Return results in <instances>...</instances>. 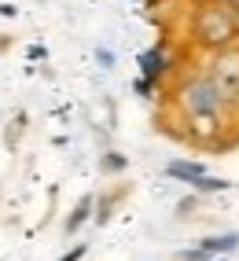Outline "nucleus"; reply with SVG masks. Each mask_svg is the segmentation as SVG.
Returning a JSON list of instances; mask_svg holds the SVG:
<instances>
[{"instance_id":"obj_9","label":"nucleus","mask_w":239,"mask_h":261,"mask_svg":"<svg viewBox=\"0 0 239 261\" xmlns=\"http://www.w3.org/2000/svg\"><path fill=\"white\" fill-rule=\"evenodd\" d=\"M129 162L122 159V154H118V151H107L103 154V159H99V169H103V173H122Z\"/></svg>"},{"instance_id":"obj_4","label":"nucleus","mask_w":239,"mask_h":261,"mask_svg":"<svg viewBox=\"0 0 239 261\" xmlns=\"http://www.w3.org/2000/svg\"><path fill=\"white\" fill-rule=\"evenodd\" d=\"M199 247L206 250L210 257H225V254L239 250V232H217V236H206V239H199Z\"/></svg>"},{"instance_id":"obj_1","label":"nucleus","mask_w":239,"mask_h":261,"mask_svg":"<svg viewBox=\"0 0 239 261\" xmlns=\"http://www.w3.org/2000/svg\"><path fill=\"white\" fill-rule=\"evenodd\" d=\"M173 96H177V107H180V114L188 121V136H192V140H214L221 133V121H225L228 103L217 92V85L206 77V70L184 77Z\"/></svg>"},{"instance_id":"obj_15","label":"nucleus","mask_w":239,"mask_h":261,"mask_svg":"<svg viewBox=\"0 0 239 261\" xmlns=\"http://www.w3.org/2000/svg\"><path fill=\"white\" fill-rule=\"evenodd\" d=\"M85 250H89V247H85V243H77V247H74L70 254H63L59 261H81V257H85Z\"/></svg>"},{"instance_id":"obj_14","label":"nucleus","mask_w":239,"mask_h":261,"mask_svg":"<svg viewBox=\"0 0 239 261\" xmlns=\"http://www.w3.org/2000/svg\"><path fill=\"white\" fill-rule=\"evenodd\" d=\"M132 89H136V92H140V96L147 99L151 92H155V81H147V77H136V81H132Z\"/></svg>"},{"instance_id":"obj_13","label":"nucleus","mask_w":239,"mask_h":261,"mask_svg":"<svg viewBox=\"0 0 239 261\" xmlns=\"http://www.w3.org/2000/svg\"><path fill=\"white\" fill-rule=\"evenodd\" d=\"M195 206H199V199H195V195L180 199V202H177V217H192V210H195Z\"/></svg>"},{"instance_id":"obj_12","label":"nucleus","mask_w":239,"mask_h":261,"mask_svg":"<svg viewBox=\"0 0 239 261\" xmlns=\"http://www.w3.org/2000/svg\"><path fill=\"white\" fill-rule=\"evenodd\" d=\"M96 63H99V66H103V70H111V66H114V51H111V48H103V44H99V48H96Z\"/></svg>"},{"instance_id":"obj_3","label":"nucleus","mask_w":239,"mask_h":261,"mask_svg":"<svg viewBox=\"0 0 239 261\" xmlns=\"http://www.w3.org/2000/svg\"><path fill=\"white\" fill-rule=\"evenodd\" d=\"M206 77L217 85V92L225 96L228 107H239V48H221L206 63Z\"/></svg>"},{"instance_id":"obj_7","label":"nucleus","mask_w":239,"mask_h":261,"mask_svg":"<svg viewBox=\"0 0 239 261\" xmlns=\"http://www.w3.org/2000/svg\"><path fill=\"white\" fill-rule=\"evenodd\" d=\"M92 210H96V199H92V195H81V202L74 206V214L66 217V236H74V232H77V228H81V224L89 221V217H96Z\"/></svg>"},{"instance_id":"obj_16","label":"nucleus","mask_w":239,"mask_h":261,"mask_svg":"<svg viewBox=\"0 0 239 261\" xmlns=\"http://www.w3.org/2000/svg\"><path fill=\"white\" fill-rule=\"evenodd\" d=\"M214 261H228V257H214Z\"/></svg>"},{"instance_id":"obj_6","label":"nucleus","mask_w":239,"mask_h":261,"mask_svg":"<svg viewBox=\"0 0 239 261\" xmlns=\"http://www.w3.org/2000/svg\"><path fill=\"white\" fill-rule=\"evenodd\" d=\"M166 70H169V59H166L162 48H151V51H144V56H140V77L158 81Z\"/></svg>"},{"instance_id":"obj_5","label":"nucleus","mask_w":239,"mask_h":261,"mask_svg":"<svg viewBox=\"0 0 239 261\" xmlns=\"http://www.w3.org/2000/svg\"><path fill=\"white\" fill-rule=\"evenodd\" d=\"M166 177L184 180V184H195V180L206 177V166H202V162H188V159H173L166 166Z\"/></svg>"},{"instance_id":"obj_11","label":"nucleus","mask_w":239,"mask_h":261,"mask_svg":"<svg viewBox=\"0 0 239 261\" xmlns=\"http://www.w3.org/2000/svg\"><path fill=\"white\" fill-rule=\"evenodd\" d=\"M177 261H214V257L202 250V247H192V250H180V254H177Z\"/></svg>"},{"instance_id":"obj_8","label":"nucleus","mask_w":239,"mask_h":261,"mask_svg":"<svg viewBox=\"0 0 239 261\" xmlns=\"http://www.w3.org/2000/svg\"><path fill=\"white\" fill-rule=\"evenodd\" d=\"M192 188H195V195H214V191H228L232 184H228L225 177H210V173H206V177H202V180H195Z\"/></svg>"},{"instance_id":"obj_10","label":"nucleus","mask_w":239,"mask_h":261,"mask_svg":"<svg viewBox=\"0 0 239 261\" xmlns=\"http://www.w3.org/2000/svg\"><path fill=\"white\" fill-rule=\"evenodd\" d=\"M22 121H26V114H15V125H8V133H4L8 147H15V144H19V136H22Z\"/></svg>"},{"instance_id":"obj_2","label":"nucleus","mask_w":239,"mask_h":261,"mask_svg":"<svg viewBox=\"0 0 239 261\" xmlns=\"http://www.w3.org/2000/svg\"><path fill=\"white\" fill-rule=\"evenodd\" d=\"M192 37L195 44L221 51V48H232L239 37V11L228 0H206V4L195 8V19H192Z\"/></svg>"}]
</instances>
